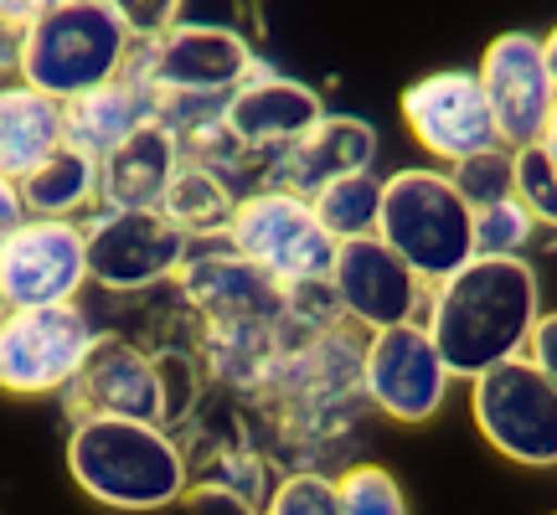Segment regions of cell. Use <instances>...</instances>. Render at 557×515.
<instances>
[{
  "mask_svg": "<svg viewBox=\"0 0 557 515\" xmlns=\"http://www.w3.org/2000/svg\"><path fill=\"white\" fill-rule=\"evenodd\" d=\"M542 319V274L532 258L475 253L465 268L429 289L423 325L455 381H475L500 361L527 356V340Z\"/></svg>",
  "mask_w": 557,
  "mask_h": 515,
  "instance_id": "cell-1",
  "label": "cell"
},
{
  "mask_svg": "<svg viewBox=\"0 0 557 515\" xmlns=\"http://www.w3.org/2000/svg\"><path fill=\"white\" fill-rule=\"evenodd\" d=\"M62 464L94 505L120 515H156L181 505L191 490V459L176 434L139 417H73Z\"/></svg>",
  "mask_w": 557,
  "mask_h": 515,
  "instance_id": "cell-2",
  "label": "cell"
},
{
  "mask_svg": "<svg viewBox=\"0 0 557 515\" xmlns=\"http://www.w3.org/2000/svg\"><path fill=\"white\" fill-rule=\"evenodd\" d=\"M135 58V37L103 0H67L16 32V78L58 103L114 83Z\"/></svg>",
  "mask_w": 557,
  "mask_h": 515,
  "instance_id": "cell-3",
  "label": "cell"
},
{
  "mask_svg": "<svg viewBox=\"0 0 557 515\" xmlns=\"http://www.w3.org/2000/svg\"><path fill=\"white\" fill-rule=\"evenodd\" d=\"M377 238L434 289L475 258V206L459 197L449 171L408 165L382 176Z\"/></svg>",
  "mask_w": 557,
  "mask_h": 515,
  "instance_id": "cell-4",
  "label": "cell"
},
{
  "mask_svg": "<svg viewBox=\"0 0 557 515\" xmlns=\"http://www.w3.org/2000/svg\"><path fill=\"white\" fill-rule=\"evenodd\" d=\"M227 248L243 253L253 268L274 278L278 289H315L331 278L341 242L325 233V222L315 217L310 197L284 191V186H259L243 191L233 227H227Z\"/></svg>",
  "mask_w": 557,
  "mask_h": 515,
  "instance_id": "cell-5",
  "label": "cell"
},
{
  "mask_svg": "<svg viewBox=\"0 0 557 515\" xmlns=\"http://www.w3.org/2000/svg\"><path fill=\"white\" fill-rule=\"evenodd\" d=\"M94 346H99V325L88 319L83 304L0 310V392L67 397Z\"/></svg>",
  "mask_w": 557,
  "mask_h": 515,
  "instance_id": "cell-6",
  "label": "cell"
},
{
  "mask_svg": "<svg viewBox=\"0 0 557 515\" xmlns=\"http://www.w3.org/2000/svg\"><path fill=\"white\" fill-rule=\"evenodd\" d=\"M88 284L109 294H150L181 274L191 238L160 206H99L83 217Z\"/></svg>",
  "mask_w": 557,
  "mask_h": 515,
  "instance_id": "cell-7",
  "label": "cell"
},
{
  "mask_svg": "<svg viewBox=\"0 0 557 515\" xmlns=\"http://www.w3.org/2000/svg\"><path fill=\"white\" fill-rule=\"evenodd\" d=\"M470 417L500 459L521 469L557 464V387L527 356L500 361L470 381Z\"/></svg>",
  "mask_w": 557,
  "mask_h": 515,
  "instance_id": "cell-8",
  "label": "cell"
},
{
  "mask_svg": "<svg viewBox=\"0 0 557 515\" xmlns=\"http://www.w3.org/2000/svg\"><path fill=\"white\" fill-rule=\"evenodd\" d=\"M357 387L387 423H429L449 402L455 372L438 356L423 319L372 330L357 351Z\"/></svg>",
  "mask_w": 557,
  "mask_h": 515,
  "instance_id": "cell-9",
  "label": "cell"
},
{
  "mask_svg": "<svg viewBox=\"0 0 557 515\" xmlns=\"http://www.w3.org/2000/svg\"><path fill=\"white\" fill-rule=\"evenodd\" d=\"M259 67V52L238 26L186 16L165 37L139 41L135 58H129V73H139L156 93H197V99H227Z\"/></svg>",
  "mask_w": 557,
  "mask_h": 515,
  "instance_id": "cell-10",
  "label": "cell"
},
{
  "mask_svg": "<svg viewBox=\"0 0 557 515\" xmlns=\"http://www.w3.org/2000/svg\"><path fill=\"white\" fill-rule=\"evenodd\" d=\"M88 289V238L83 222L26 217L0 248V310L78 304Z\"/></svg>",
  "mask_w": 557,
  "mask_h": 515,
  "instance_id": "cell-11",
  "label": "cell"
},
{
  "mask_svg": "<svg viewBox=\"0 0 557 515\" xmlns=\"http://www.w3.org/2000/svg\"><path fill=\"white\" fill-rule=\"evenodd\" d=\"M398 114L418 150L429 160H438V165H449V171L459 160L500 145L485 88H480V78L470 67H438L429 78H413L403 88Z\"/></svg>",
  "mask_w": 557,
  "mask_h": 515,
  "instance_id": "cell-12",
  "label": "cell"
},
{
  "mask_svg": "<svg viewBox=\"0 0 557 515\" xmlns=\"http://www.w3.org/2000/svg\"><path fill=\"white\" fill-rule=\"evenodd\" d=\"M176 284L212 330H278L289 315V289H278L227 242H191Z\"/></svg>",
  "mask_w": 557,
  "mask_h": 515,
  "instance_id": "cell-13",
  "label": "cell"
},
{
  "mask_svg": "<svg viewBox=\"0 0 557 515\" xmlns=\"http://www.w3.org/2000/svg\"><path fill=\"white\" fill-rule=\"evenodd\" d=\"M475 78L485 88L500 145L506 150L537 145L557 109V83L537 32H500V37H491L485 52H480Z\"/></svg>",
  "mask_w": 557,
  "mask_h": 515,
  "instance_id": "cell-14",
  "label": "cell"
},
{
  "mask_svg": "<svg viewBox=\"0 0 557 515\" xmlns=\"http://www.w3.org/2000/svg\"><path fill=\"white\" fill-rule=\"evenodd\" d=\"M325 289H331L336 315L361 325L367 336H372V330H387V325L423 319V310H429V284L382 238L341 242Z\"/></svg>",
  "mask_w": 557,
  "mask_h": 515,
  "instance_id": "cell-15",
  "label": "cell"
},
{
  "mask_svg": "<svg viewBox=\"0 0 557 515\" xmlns=\"http://www.w3.org/2000/svg\"><path fill=\"white\" fill-rule=\"evenodd\" d=\"M320 114H325V99L310 83L289 78L278 67H259L222 103V124H227L233 145L243 150V160H263V165L284 155Z\"/></svg>",
  "mask_w": 557,
  "mask_h": 515,
  "instance_id": "cell-16",
  "label": "cell"
},
{
  "mask_svg": "<svg viewBox=\"0 0 557 515\" xmlns=\"http://www.w3.org/2000/svg\"><path fill=\"white\" fill-rule=\"evenodd\" d=\"M73 417L103 413V417H139L165 428V377L160 356H145L139 346L120 336H99L94 356L83 361L78 381L67 387Z\"/></svg>",
  "mask_w": 557,
  "mask_h": 515,
  "instance_id": "cell-17",
  "label": "cell"
},
{
  "mask_svg": "<svg viewBox=\"0 0 557 515\" xmlns=\"http://www.w3.org/2000/svg\"><path fill=\"white\" fill-rule=\"evenodd\" d=\"M372 165H377V129H372V120H361V114H331L325 109L284 155L269 160V176H274L269 186L315 197L331 180L372 171Z\"/></svg>",
  "mask_w": 557,
  "mask_h": 515,
  "instance_id": "cell-18",
  "label": "cell"
},
{
  "mask_svg": "<svg viewBox=\"0 0 557 515\" xmlns=\"http://www.w3.org/2000/svg\"><path fill=\"white\" fill-rule=\"evenodd\" d=\"M156 120V88L124 67L114 83H103L83 99L62 103V135L67 145H78L83 155L103 160L109 150H120L124 139Z\"/></svg>",
  "mask_w": 557,
  "mask_h": 515,
  "instance_id": "cell-19",
  "label": "cell"
},
{
  "mask_svg": "<svg viewBox=\"0 0 557 515\" xmlns=\"http://www.w3.org/2000/svg\"><path fill=\"white\" fill-rule=\"evenodd\" d=\"M181 165H186L181 139L160 120H150L145 129H135L124 139L120 150H109L99 160L103 206H160Z\"/></svg>",
  "mask_w": 557,
  "mask_h": 515,
  "instance_id": "cell-20",
  "label": "cell"
},
{
  "mask_svg": "<svg viewBox=\"0 0 557 515\" xmlns=\"http://www.w3.org/2000/svg\"><path fill=\"white\" fill-rule=\"evenodd\" d=\"M58 145H67L62 103L37 93L32 83L0 78V176L21 180L26 171H37Z\"/></svg>",
  "mask_w": 557,
  "mask_h": 515,
  "instance_id": "cell-21",
  "label": "cell"
},
{
  "mask_svg": "<svg viewBox=\"0 0 557 515\" xmlns=\"http://www.w3.org/2000/svg\"><path fill=\"white\" fill-rule=\"evenodd\" d=\"M21 201H26L32 217H67V222L94 217L103 206L99 160L83 155L78 145H58L37 171L21 176Z\"/></svg>",
  "mask_w": 557,
  "mask_h": 515,
  "instance_id": "cell-22",
  "label": "cell"
},
{
  "mask_svg": "<svg viewBox=\"0 0 557 515\" xmlns=\"http://www.w3.org/2000/svg\"><path fill=\"white\" fill-rule=\"evenodd\" d=\"M160 212L191 242H222L233 227V212H238V191L227 186V171L207 165V160H186L160 201Z\"/></svg>",
  "mask_w": 557,
  "mask_h": 515,
  "instance_id": "cell-23",
  "label": "cell"
},
{
  "mask_svg": "<svg viewBox=\"0 0 557 515\" xmlns=\"http://www.w3.org/2000/svg\"><path fill=\"white\" fill-rule=\"evenodd\" d=\"M315 217L325 222V233L336 242H357V238H377V212H382V176L357 171V176L331 180L325 191L310 197Z\"/></svg>",
  "mask_w": 557,
  "mask_h": 515,
  "instance_id": "cell-24",
  "label": "cell"
},
{
  "mask_svg": "<svg viewBox=\"0 0 557 515\" xmlns=\"http://www.w3.org/2000/svg\"><path fill=\"white\" fill-rule=\"evenodd\" d=\"M455 186L459 197L470 201V206H496V201L517 197V150H506V145H491V150H480V155L459 160L455 171Z\"/></svg>",
  "mask_w": 557,
  "mask_h": 515,
  "instance_id": "cell-25",
  "label": "cell"
},
{
  "mask_svg": "<svg viewBox=\"0 0 557 515\" xmlns=\"http://www.w3.org/2000/svg\"><path fill=\"white\" fill-rule=\"evenodd\" d=\"M336 495H341V515H413L398 475L382 469V464H351L336 479Z\"/></svg>",
  "mask_w": 557,
  "mask_h": 515,
  "instance_id": "cell-26",
  "label": "cell"
},
{
  "mask_svg": "<svg viewBox=\"0 0 557 515\" xmlns=\"http://www.w3.org/2000/svg\"><path fill=\"white\" fill-rule=\"evenodd\" d=\"M532 238H537V222H532V212H527L517 197H506V201H496V206H480L475 212V253L511 258V253H527Z\"/></svg>",
  "mask_w": 557,
  "mask_h": 515,
  "instance_id": "cell-27",
  "label": "cell"
},
{
  "mask_svg": "<svg viewBox=\"0 0 557 515\" xmlns=\"http://www.w3.org/2000/svg\"><path fill=\"white\" fill-rule=\"evenodd\" d=\"M263 515H341L336 479L320 475V469H295L269 490Z\"/></svg>",
  "mask_w": 557,
  "mask_h": 515,
  "instance_id": "cell-28",
  "label": "cell"
},
{
  "mask_svg": "<svg viewBox=\"0 0 557 515\" xmlns=\"http://www.w3.org/2000/svg\"><path fill=\"white\" fill-rule=\"evenodd\" d=\"M517 201L532 212L537 227L557 233V165L542 155V145L517 150Z\"/></svg>",
  "mask_w": 557,
  "mask_h": 515,
  "instance_id": "cell-29",
  "label": "cell"
},
{
  "mask_svg": "<svg viewBox=\"0 0 557 515\" xmlns=\"http://www.w3.org/2000/svg\"><path fill=\"white\" fill-rule=\"evenodd\" d=\"M103 5L120 16V26L135 37V47L139 41L165 37L181 21V11H186V0H103Z\"/></svg>",
  "mask_w": 557,
  "mask_h": 515,
  "instance_id": "cell-30",
  "label": "cell"
},
{
  "mask_svg": "<svg viewBox=\"0 0 557 515\" xmlns=\"http://www.w3.org/2000/svg\"><path fill=\"white\" fill-rule=\"evenodd\" d=\"M527 361H532L542 377L557 387V310H542L537 330H532V340H527Z\"/></svg>",
  "mask_w": 557,
  "mask_h": 515,
  "instance_id": "cell-31",
  "label": "cell"
},
{
  "mask_svg": "<svg viewBox=\"0 0 557 515\" xmlns=\"http://www.w3.org/2000/svg\"><path fill=\"white\" fill-rule=\"evenodd\" d=\"M58 5H67V0H0V32H26L32 21H41L47 11H58Z\"/></svg>",
  "mask_w": 557,
  "mask_h": 515,
  "instance_id": "cell-32",
  "label": "cell"
},
{
  "mask_svg": "<svg viewBox=\"0 0 557 515\" xmlns=\"http://www.w3.org/2000/svg\"><path fill=\"white\" fill-rule=\"evenodd\" d=\"M26 217H32V212H26V201H21V180L0 176V248H5V238H11Z\"/></svg>",
  "mask_w": 557,
  "mask_h": 515,
  "instance_id": "cell-33",
  "label": "cell"
},
{
  "mask_svg": "<svg viewBox=\"0 0 557 515\" xmlns=\"http://www.w3.org/2000/svg\"><path fill=\"white\" fill-rule=\"evenodd\" d=\"M537 145H542V155H547V160L557 165V109H553V120H547V129H542Z\"/></svg>",
  "mask_w": 557,
  "mask_h": 515,
  "instance_id": "cell-34",
  "label": "cell"
},
{
  "mask_svg": "<svg viewBox=\"0 0 557 515\" xmlns=\"http://www.w3.org/2000/svg\"><path fill=\"white\" fill-rule=\"evenodd\" d=\"M542 52H547V67H553V83H557V21H553V32L542 37Z\"/></svg>",
  "mask_w": 557,
  "mask_h": 515,
  "instance_id": "cell-35",
  "label": "cell"
},
{
  "mask_svg": "<svg viewBox=\"0 0 557 515\" xmlns=\"http://www.w3.org/2000/svg\"><path fill=\"white\" fill-rule=\"evenodd\" d=\"M553 515H557V511H553Z\"/></svg>",
  "mask_w": 557,
  "mask_h": 515,
  "instance_id": "cell-36",
  "label": "cell"
}]
</instances>
